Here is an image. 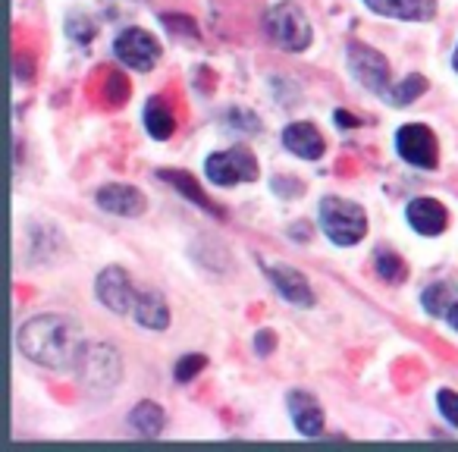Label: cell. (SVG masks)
<instances>
[{
	"mask_svg": "<svg viewBox=\"0 0 458 452\" xmlns=\"http://www.w3.org/2000/svg\"><path fill=\"white\" fill-rule=\"evenodd\" d=\"M16 345L29 362L54 371H76L89 349L79 320L66 314H38L26 320L16 333Z\"/></svg>",
	"mask_w": 458,
	"mask_h": 452,
	"instance_id": "cell-1",
	"label": "cell"
},
{
	"mask_svg": "<svg viewBox=\"0 0 458 452\" xmlns=\"http://www.w3.org/2000/svg\"><path fill=\"white\" fill-rule=\"evenodd\" d=\"M320 230L333 245H358L368 236V214L361 204L345 201L339 195H327L320 201Z\"/></svg>",
	"mask_w": 458,
	"mask_h": 452,
	"instance_id": "cell-2",
	"label": "cell"
},
{
	"mask_svg": "<svg viewBox=\"0 0 458 452\" xmlns=\"http://www.w3.org/2000/svg\"><path fill=\"white\" fill-rule=\"evenodd\" d=\"M264 29H267V38L289 54L308 51L314 41L311 22H308L305 10L295 0H283V4L270 7L267 16H264Z\"/></svg>",
	"mask_w": 458,
	"mask_h": 452,
	"instance_id": "cell-3",
	"label": "cell"
},
{
	"mask_svg": "<svg viewBox=\"0 0 458 452\" xmlns=\"http://www.w3.org/2000/svg\"><path fill=\"white\" fill-rule=\"evenodd\" d=\"M79 380L91 389V393H110V389L120 383L123 377V358L120 352L114 349L110 343H98V345H89L76 368Z\"/></svg>",
	"mask_w": 458,
	"mask_h": 452,
	"instance_id": "cell-4",
	"label": "cell"
},
{
	"mask_svg": "<svg viewBox=\"0 0 458 452\" xmlns=\"http://www.w3.org/2000/svg\"><path fill=\"white\" fill-rule=\"evenodd\" d=\"M349 70L370 95L389 98L393 95V70H389V60L380 51L361 45V41H352L349 45Z\"/></svg>",
	"mask_w": 458,
	"mask_h": 452,
	"instance_id": "cell-5",
	"label": "cell"
},
{
	"mask_svg": "<svg viewBox=\"0 0 458 452\" xmlns=\"http://www.w3.org/2000/svg\"><path fill=\"white\" fill-rule=\"evenodd\" d=\"M204 176L214 185H220V189H229V185H239V183H255L258 160L242 145L229 148V151H216L204 160Z\"/></svg>",
	"mask_w": 458,
	"mask_h": 452,
	"instance_id": "cell-6",
	"label": "cell"
},
{
	"mask_svg": "<svg viewBox=\"0 0 458 452\" xmlns=\"http://www.w3.org/2000/svg\"><path fill=\"white\" fill-rule=\"evenodd\" d=\"M395 151L405 164L418 166V170H437L439 164V141L433 129L424 123H408L395 132Z\"/></svg>",
	"mask_w": 458,
	"mask_h": 452,
	"instance_id": "cell-7",
	"label": "cell"
},
{
	"mask_svg": "<svg viewBox=\"0 0 458 452\" xmlns=\"http://www.w3.org/2000/svg\"><path fill=\"white\" fill-rule=\"evenodd\" d=\"M114 54L123 60V64L129 66V70L135 72H148L157 66L160 54H164V47H160V41L154 38L151 32H145V29H123L120 35H116L114 41Z\"/></svg>",
	"mask_w": 458,
	"mask_h": 452,
	"instance_id": "cell-8",
	"label": "cell"
},
{
	"mask_svg": "<svg viewBox=\"0 0 458 452\" xmlns=\"http://www.w3.org/2000/svg\"><path fill=\"white\" fill-rule=\"evenodd\" d=\"M139 293L135 283L126 277L123 268H104L95 280V295L104 308H110L114 314H132L135 302H139Z\"/></svg>",
	"mask_w": 458,
	"mask_h": 452,
	"instance_id": "cell-9",
	"label": "cell"
},
{
	"mask_svg": "<svg viewBox=\"0 0 458 452\" xmlns=\"http://www.w3.org/2000/svg\"><path fill=\"white\" fill-rule=\"evenodd\" d=\"M95 201H98V208H104L107 214H116V217H141L148 210V198L141 195V189L123 185V183L101 185Z\"/></svg>",
	"mask_w": 458,
	"mask_h": 452,
	"instance_id": "cell-10",
	"label": "cell"
},
{
	"mask_svg": "<svg viewBox=\"0 0 458 452\" xmlns=\"http://www.w3.org/2000/svg\"><path fill=\"white\" fill-rule=\"evenodd\" d=\"M267 280L276 286V293L283 295V299L289 302V305H299V308H314V289L311 283L305 280V274L295 268H289V264H274V268H267Z\"/></svg>",
	"mask_w": 458,
	"mask_h": 452,
	"instance_id": "cell-11",
	"label": "cell"
},
{
	"mask_svg": "<svg viewBox=\"0 0 458 452\" xmlns=\"http://www.w3.org/2000/svg\"><path fill=\"white\" fill-rule=\"evenodd\" d=\"M405 220L411 223V230L420 233V236H439L449 226V210L437 198H411L405 208Z\"/></svg>",
	"mask_w": 458,
	"mask_h": 452,
	"instance_id": "cell-12",
	"label": "cell"
},
{
	"mask_svg": "<svg viewBox=\"0 0 458 452\" xmlns=\"http://www.w3.org/2000/svg\"><path fill=\"white\" fill-rule=\"evenodd\" d=\"M364 7L377 16L408 22H427L437 16V0H364Z\"/></svg>",
	"mask_w": 458,
	"mask_h": 452,
	"instance_id": "cell-13",
	"label": "cell"
},
{
	"mask_svg": "<svg viewBox=\"0 0 458 452\" xmlns=\"http://www.w3.org/2000/svg\"><path fill=\"white\" fill-rule=\"evenodd\" d=\"M289 414H293L299 433H305V437H320L324 433V408L305 389H293L289 393Z\"/></svg>",
	"mask_w": 458,
	"mask_h": 452,
	"instance_id": "cell-14",
	"label": "cell"
},
{
	"mask_svg": "<svg viewBox=\"0 0 458 452\" xmlns=\"http://www.w3.org/2000/svg\"><path fill=\"white\" fill-rule=\"evenodd\" d=\"M283 145L301 160H318V158H324V151H327L324 135L318 132L314 123H293V126H286Z\"/></svg>",
	"mask_w": 458,
	"mask_h": 452,
	"instance_id": "cell-15",
	"label": "cell"
},
{
	"mask_svg": "<svg viewBox=\"0 0 458 452\" xmlns=\"http://www.w3.org/2000/svg\"><path fill=\"white\" fill-rule=\"evenodd\" d=\"M132 318L139 320V327H145V330H166V327H170V308H166V299L157 289H141Z\"/></svg>",
	"mask_w": 458,
	"mask_h": 452,
	"instance_id": "cell-16",
	"label": "cell"
},
{
	"mask_svg": "<svg viewBox=\"0 0 458 452\" xmlns=\"http://www.w3.org/2000/svg\"><path fill=\"white\" fill-rule=\"evenodd\" d=\"M157 176L164 179V183H170L176 192H182V195L189 198L191 204H198V208H204L208 214H214V217H223V208H216V204L210 201L208 195H204L201 185H198L195 179L189 176V173H182V170H157Z\"/></svg>",
	"mask_w": 458,
	"mask_h": 452,
	"instance_id": "cell-17",
	"label": "cell"
},
{
	"mask_svg": "<svg viewBox=\"0 0 458 452\" xmlns=\"http://www.w3.org/2000/svg\"><path fill=\"white\" fill-rule=\"evenodd\" d=\"M145 129H148V135L157 141H166L173 132H176V116H173L170 104H166L160 95L145 104Z\"/></svg>",
	"mask_w": 458,
	"mask_h": 452,
	"instance_id": "cell-18",
	"label": "cell"
},
{
	"mask_svg": "<svg viewBox=\"0 0 458 452\" xmlns=\"http://www.w3.org/2000/svg\"><path fill=\"white\" fill-rule=\"evenodd\" d=\"M129 424H132V431L141 433V437H160L166 427V412L157 402L145 399L129 412Z\"/></svg>",
	"mask_w": 458,
	"mask_h": 452,
	"instance_id": "cell-19",
	"label": "cell"
},
{
	"mask_svg": "<svg viewBox=\"0 0 458 452\" xmlns=\"http://www.w3.org/2000/svg\"><path fill=\"white\" fill-rule=\"evenodd\" d=\"M374 268H377V277H380L383 283H389V286H399V283L408 280L405 261H402L393 249H386V245H380V249L374 252Z\"/></svg>",
	"mask_w": 458,
	"mask_h": 452,
	"instance_id": "cell-20",
	"label": "cell"
},
{
	"mask_svg": "<svg viewBox=\"0 0 458 452\" xmlns=\"http://www.w3.org/2000/svg\"><path fill=\"white\" fill-rule=\"evenodd\" d=\"M455 295H458V289L452 286V283H433V286L424 289L420 302H424V308L433 314V318H449L452 305L458 302Z\"/></svg>",
	"mask_w": 458,
	"mask_h": 452,
	"instance_id": "cell-21",
	"label": "cell"
},
{
	"mask_svg": "<svg viewBox=\"0 0 458 452\" xmlns=\"http://www.w3.org/2000/svg\"><path fill=\"white\" fill-rule=\"evenodd\" d=\"M427 91V79L420 76V72H408L405 82L395 85L393 95H389V104H395V107H408V104L414 101V98H420Z\"/></svg>",
	"mask_w": 458,
	"mask_h": 452,
	"instance_id": "cell-22",
	"label": "cell"
},
{
	"mask_svg": "<svg viewBox=\"0 0 458 452\" xmlns=\"http://www.w3.org/2000/svg\"><path fill=\"white\" fill-rule=\"evenodd\" d=\"M208 368V358L204 355H198V352H191V355H182L176 362V368H173V377H176L179 383H189V380H195L201 371Z\"/></svg>",
	"mask_w": 458,
	"mask_h": 452,
	"instance_id": "cell-23",
	"label": "cell"
},
{
	"mask_svg": "<svg viewBox=\"0 0 458 452\" xmlns=\"http://www.w3.org/2000/svg\"><path fill=\"white\" fill-rule=\"evenodd\" d=\"M437 405H439V414H443L452 427H458V393H452V389H439Z\"/></svg>",
	"mask_w": 458,
	"mask_h": 452,
	"instance_id": "cell-24",
	"label": "cell"
},
{
	"mask_svg": "<svg viewBox=\"0 0 458 452\" xmlns=\"http://www.w3.org/2000/svg\"><path fill=\"white\" fill-rule=\"evenodd\" d=\"M160 20H164V26L170 29V32H185V35H191V38H198V26H195V20H189V16L164 13Z\"/></svg>",
	"mask_w": 458,
	"mask_h": 452,
	"instance_id": "cell-25",
	"label": "cell"
},
{
	"mask_svg": "<svg viewBox=\"0 0 458 452\" xmlns=\"http://www.w3.org/2000/svg\"><path fill=\"white\" fill-rule=\"evenodd\" d=\"M255 349H258V355H261V358H267L270 352L276 349V337L270 330H258L255 333Z\"/></svg>",
	"mask_w": 458,
	"mask_h": 452,
	"instance_id": "cell-26",
	"label": "cell"
},
{
	"mask_svg": "<svg viewBox=\"0 0 458 452\" xmlns=\"http://www.w3.org/2000/svg\"><path fill=\"white\" fill-rule=\"evenodd\" d=\"M336 126L339 129H355V126H361V123H358V116L345 114V110H336Z\"/></svg>",
	"mask_w": 458,
	"mask_h": 452,
	"instance_id": "cell-27",
	"label": "cell"
},
{
	"mask_svg": "<svg viewBox=\"0 0 458 452\" xmlns=\"http://www.w3.org/2000/svg\"><path fill=\"white\" fill-rule=\"evenodd\" d=\"M449 324H452V330H458V302L452 305V311H449Z\"/></svg>",
	"mask_w": 458,
	"mask_h": 452,
	"instance_id": "cell-28",
	"label": "cell"
},
{
	"mask_svg": "<svg viewBox=\"0 0 458 452\" xmlns=\"http://www.w3.org/2000/svg\"><path fill=\"white\" fill-rule=\"evenodd\" d=\"M452 66H455V72H458V47H455V54H452Z\"/></svg>",
	"mask_w": 458,
	"mask_h": 452,
	"instance_id": "cell-29",
	"label": "cell"
}]
</instances>
